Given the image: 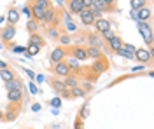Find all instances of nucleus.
<instances>
[{
	"label": "nucleus",
	"mask_w": 154,
	"mask_h": 129,
	"mask_svg": "<svg viewBox=\"0 0 154 129\" xmlns=\"http://www.w3.org/2000/svg\"><path fill=\"white\" fill-rule=\"evenodd\" d=\"M53 7V2L49 0H35V2H30V9H32V19L40 23L44 18V12L48 9Z\"/></svg>",
	"instance_id": "nucleus-1"
},
{
	"label": "nucleus",
	"mask_w": 154,
	"mask_h": 129,
	"mask_svg": "<svg viewBox=\"0 0 154 129\" xmlns=\"http://www.w3.org/2000/svg\"><path fill=\"white\" fill-rule=\"evenodd\" d=\"M137 28L140 31V35H142V39L145 42V49H149L152 52V40H154V33H152V28H151V25L149 23H145V21H137Z\"/></svg>",
	"instance_id": "nucleus-2"
},
{
	"label": "nucleus",
	"mask_w": 154,
	"mask_h": 129,
	"mask_svg": "<svg viewBox=\"0 0 154 129\" xmlns=\"http://www.w3.org/2000/svg\"><path fill=\"white\" fill-rule=\"evenodd\" d=\"M67 54L75 58L77 61H86L88 60V52H86V45H70L67 47Z\"/></svg>",
	"instance_id": "nucleus-3"
},
{
	"label": "nucleus",
	"mask_w": 154,
	"mask_h": 129,
	"mask_svg": "<svg viewBox=\"0 0 154 129\" xmlns=\"http://www.w3.org/2000/svg\"><path fill=\"white\" fill-rule=\"evenodd\" d=\"M16 35H18L16 26L5 25V26H2V28H0V39H2V42H4V44H11L12 40L16 39Z\"/></svg>",
	"instance_id": "nucleus-4"
},
{
	"label": "nucleus",
	"mask_w": 154,
	"mask_h": 129,
	"mask_svg": "<svg viewBox=\"0 0 154 129\" xmlns=\"http://www.w3.org/2000/svg\"><path fill=\"white\" fill-rule=\"evenodd\" d=\"M133 60H137L138 63H142V65H147V63H151V60H152V52L149 49H145V47H138V49H135Z\"/></svg>",
	"instance_id": "nucleus-5"
},
{
	"label": "nucleus",
	"mask_w": 154,
	"mask_h": 129,
	"mask_svg": "<svg viewBox=\"0 0 154 129\" xmlns=\"http://www.w3.org/2000/svg\"><path fill=\"white\" fill-rule=\"evenodd\" d=\"M107 68H109V61H107L105 58H102V60L93 61V63H91V66H89V72H91L93 75H96V77H100V73L107 72Z\"/></svg>",
	"instance_id": "nucleus-6"
},
{
	"label": "nucleus",
	"mask_w": 154,
	"mask_h": 129,
	"mask_svg": "<svg viewBox=\"0 0 154 129\" xmlns=\"http://www.w3.org/2000/svg\"><path fill=\"white\" fill-rule=\"evenodd\" d=\"M86 47H96V49H103V40L102 35L98 33H86Z\"/></svg>",
	"instance_id": "nucleus-7"
},
{
	"label": "nucleus",
	"mask_w": 154,
	"mask_h": 129,
	"mask_svg": "<svg viewBox=\"0 0 154 129\" xmlns=\"http://www.w3.org/2000/svg\"><path fill=\"white\" fill-rule=\"evenodd\" d=\"M93 28H95V33H98V35H103L105 31L112 30V25H110V21L107 19V18H102V19H95V23H93Z\"/></svg>",
	"instance_id": "nucleus-8"
},
{
	"label": "nucleus",
	"mask_w": 154,
	"mask_h": 129,
	"mask_svg": "<svg viewBox=\"0 0 154 129\" xmlns=\"http://www.w3.org/2000/svg\"><path fill=\"white\" fill-rule=\"evenodd\" d=\"M67 49H63V47H54V49L51 51V54H49V60H51V63L53 65H56V63H61V61H65V58H67Z\"/></svg>",
	"instance_id": "nucleus-9"
},
{
	"label": "nucleus",
	"mask_w": 154,
	"mask_h": 129,
	"mask_svg": "<svg viewBox=\"0 0 154 129\" xmlns=\"http://www.w3.org/2000/svg\"><path fill=\"white\" fill-rule=\"evenodd\" d=\"M19 16H21V12L18 10V7H14V5H11L9 9H7V16H5V23H7V25H11V26H18Z\"/></svg>",
	"instance_id": "nucleus-10"
},
{
	"label": "nucleus",
	"mask_w": 154,
	"mask_h": 129,
	"mask_svg": "<svg viewBox=\"0 0 154 129\" xmlns=\"http://www.w3.org/2000/svg\"><path fill=\"white\" fill-rule=\"evenodd\" d=\"M60 19H61V25H65V28H67V31H65V33H68V35H70V33H75V31H77V25L74 23L72 16L68 14L67 10L63 12V16H61Z\"/></svg>",
	"instance_id": "nucleus-11"
},
{
	"label": "nucleus",
	"mask_w": 154,
	"mask_h": 129,
	"mask_svg": "<svg viewBox=\"0 0 154 129\" xmlns=\"http://www.w3.org/2000/svg\"><path fill=\"white\" fill-rule=\"evenodd\" d=\"M81 10H84V4H82V0H68L67 2V12L70 14V16L79 14Z\"/></svg>",
	"instance_id": "nucleus-12"
},
{
	"label": "nucleus",
	"mask_w": 154,
	"mask_h": 129,
	"mask_svg": "<svg viewBox=\"0 0 154 129\" xmlns=\"http://www.w3.org/2000/svg\"><path fill=\"white\" fill-rule=\"evenodd\" d=\"M77 16H79V21H81V25H82V26H93L95 18H93V14H91V10H89V9L81 10Z\"/></svg>",
	"instance_id": "nucleus-13"
},
{
	"label": "nucleus",
	"mask_w": 154,
	"mask_h": 129,
	"mask_svg": "<svg viewBox=\"0 0 154 129\" xmlns=\"http://www.w3.org/2000/svg\"><path fill=\"white\" fill-rule=\"evenodd\" d=\"M135 45H131V44H123L121 45V49L117 51L116 54H119L121 58H125V60H133V54H135Z\"/></svg>",
	"instance_id": "nucleus-14"
},
{
	"label": "nucleus",
	"mask_w": 154,
	"mask_h": 129,
	"mask_svg": "<svg viewBox=\"0 0 154 129\" xmlns=\"http://www.w3.org/2000/svg\"><path fill=\"white\" fill-rule=\"evenodd\" d=\"M25 98V91H7V101H9L11 105H19L21 101Z\"/></svg>",
	"instance_id": "nucleus-15"
},
{
	"label": "nucleus",
	"mask_w": 154,
	"mask_h": 129,
	"mask_svg": "<svg viewBox=\"0 0 154 129\" xmlns=\"http://www.w3.org/2000/svg\"><path fill=\"white\" fill-rule=\"evenodd\" d=\"M53 72H54V75H56V77H63V79H67L68 75H72V73H70V70H68V66L65 65V61L53 65Z\"/></svg>",
	"instance_id": "nucleus-16"
},
{
	"label": "nucleus",
	"mask_w": 154,
	"mask_h": 129,
	"mask_svg": "<svg viewBox=\"0 0 154 129\" xmlns=\"http://www.w3.org/2000/svg\"><path fill=\"white\" fill-rule=\"evenodd\" d=\"M49 84H51L53 91L56 92V96L63 94V92L67 91V87H65V84H63V80H61V79H51V80H49Z\"/></svg>",
	"instance_id": "nucleus-17"
},
{
	"label": "nucleus",
	"mask_w": 154,
	"mask_h": 129,
	"mask_svg": "<svg viewBox=\"0 0 154 129\" xmlns=\"http://www.w3.org/2000/svg\"><path fill=\"white\" fill-rule=\"evenodd\" d=\"M28 44H32V45H37V47H44L46 45V40H44V37L40 35V33H30L28 35Z\"/></svg>",
	"instance_id": "nucleus-18"
},
{
	"label": "nucleus",
	"mask_w": 154,
	"mask_h": 129,
	"mask_svg": "<svg viewBox=\"0 0 154 129\" xmlns=\"http://www.w3.org/2000/svg\"><path fill=\"white\" fill-rule=\"evenodd\" d=\"M95 7H98L102 12H105V10H114L116 4L112 0H95Z\"/></svg>",
	"instance_id": "nucleus-19"
},
{
	"label": "nucleus",
	"mask_w": 154,
	"mask_h": 129,
	"mask_svg": "<svg viewBox=\"0 0 154 129\" xmlns=\"http://www.w3.org/2000/svg\"><path fill=\"white\" fill-rule=\"evenodd\" d=\"M86 52H88V60H93V61H98L103 56V51L102 49H96V47H86Z\"/></svg>",
	"instance_id": "nucleus-20"
},
{
	"label": "nucleus",
	"mask_w": 154,
	"mask_h": 129,
	"mask_svg": "<svg viewBox=\"0 0 154 129\" xmlns=\"http://www.w3.org/2000/svg\"><path fill=\"white\" fill-rule=\"evenodd\" d=\"M5 89H7V91H12V89H16V91H25V84H23V80H21V79L14 77L11 82H7V84H5Z\"/></svg>",
	"instance_id": "nucleus-21"
},
{
	"label": "nucleus",
	"mask_w": 154,
	"mask_h": 129,
	"mask_svg": "<svg viewBox=\"0 0 154 129\" xmlns=\"http://www.w3.org/2000/svg\"><path fill=\"white\" fill-rule=\"evenodd\" d=\"M135 14H137V21H149V18H151V9L149 7H142V9L135 10Z\"/></svg>",
	"instance_id": "nucleus-22"
},
{
	"label": "nucleus",
	"mask_w": 154,
	"mask_h": 129,
	"mask_svg": "<svg viewBox=\"0 0 154 129\" xmlns=\"http://www.w3.org/2000/svg\"><path fill=\"white\" fill-rule=\"evenodd\" d=\"M63 84H65L67 91H72V89H75V87H79V80H77L75 75H68L67 79H63Z\"/></svg>",
	"instance_id": "nucleus-23"
},
{
	"label": "nucleus",
	"mask_w": 154,
	"mask_h": 129,
	"mask_svg": "<svg viewBox=\"0 0 154 129\" xmlns=\"http://www.w3.org/2000/svg\"><path fill=\"white\" fill-rule=\"evenodd\" d=\"M123 44H125V42L121 40V37H119V35H116L114 39L109 42V51H110V52H117V51L121 49V45H123Z\"/></svg>",
	"instance_id": "nucleus-24"
},
{
	"label": "nucleus",
	"mask_w": 154,
	"mask_h": 129,
	"mask_svg": "<svg viewBox=\"0 0 154 129\" xmlns=\"http://www.w3.org/2000/svg\"><path fill=\"white\" fill-rule=\"evenodd\" d=\"M19 115V108H14V107H11L7 112H4V120L5 122H12V120H16V117Z\"/></svg>",
	"instance_id": "nucleus-25"
},
{
	"label": "nucleus",
	"mask_w": 154,
	"mask_h": 129,
	"mask_svg": "<svg viewBox=\"0 0 154 129\" xmlns=\"http://www.w3.org/2000/svg\"><path fill=\"white\" fill-rule=\"evenodd\" d=\"M46 35H48V39H51V40H58L60 35H61V30L56 28V26H46Z\"/></svg>",
	"instance_id": "nucleus-26"
},
{
	"label": "nucleus",
	"mask_w": 154,
	"mask_h": 129,
	"mask_svg": "<svg viewBox=\"0 0 154 129\" xmlns=\"http://www.w3.org/2000/svg\"><path fill=\"white\" fill-rule=\"evenodd\" d=\"M16 77V73H14V70L12 68H5V70H0V79L4 80L5 84L7 82H11V80Z\"/></svg>",
	"instance_id": "nucleus-27"
},
{
	"label": "nucleus",
	"mask_w": 154,
	"mask_h": 129,
	"mask_svg": "<svg viewBox=\"0 0 154 129\" xmlns=\"http://www.w3.org/2000/svg\"><path fill=\"white\" fill-rule=\"evenodd\" d=\"M58 44H60V47L67 49L68 45H72V35H68V33H61L60 39H58Z\"/></svg>",
	"instance_id": "nucleus-28"
},
{
	"label": "nucleus",
	"mask_w": 154,
	"mask_h": 129,
	"mask_svg": "<svg viewBox=\"0 0 154 129\" xmlns=\"http://www.w3.org/2000/svg\"><path fill=\"white\" fill-rule=\"evenodd\" d=\"M38 52H40V47H37V45H32V44H28V45H26V52H25V58L32 60L33 56H37Z\"/></svg>",
	"instance_id": "nucleus-29"
},
{
	"label": "nucleus",
	"mask_w": 154,
	"mask_h": 129,
	"mask_svg": "<svg viewBox=\"0 0 154 129\" xmlns=\"http://www.w3.org/2000/svg\"><path fill=\"white\" fill-rule=\"evenodd\" d=\"M26 30H28V33H38V23L33 19H28V23H26Z\"/></svg>",
	"instance_id": "nucleus-30"
},
{
	"label": "nucleus",
	"mask_w": 154,
	"mask_h": 129,
	"mask_svg": "<svg viewBox=\"0 0 154 129\" xmlns=\"http://www.w3.org/2000/svg\"><path fill=\"white\" fill-rule=\"evenodd\" d=\"M145 0H130V5H131V10H138L142 9V7H145Z\"/></svg>",
	"instance_id": "nucleus-31"
},
{
	"label": "nucleus",
	"mask_w": 154,
	"mask_h": 129,
	"mask_svg": "<svg viewBox=\"0 0 154 129\" xmlns=\"http://www.w3.org/2000/svg\"><path fill=\"white\" fill-rule=\"evenodd\" d=\"M70 94H72V98H82V96H86V92L82 91V87H75V89L70 91Z\"/></svg>",
	"instance_id": "nucleus-32"
},
{
	"label": "nucleus",
	"mask_w": 154,
	"mask_h": 129,
	"mask_svg": "<svg viewBox=\"0 0 154 129\" xmlns=\"http://www.w3.org/2000/svg\"><path fill=\"white\" fill-rule=\"evenodd\" d=\"M114 37H116L114 30H109V31H105V33L102 35V40H103V42H107V44H109V42H110V40L114 39Z\"/></svg>",
	"instance_id": "nucleus-33"
},
{
	"label": "nucleus",
	"mask_w": 154,
	"mask_h": 129,
	"mask_svg": "<svg viewBox=\"0 0 154 129\" xmlns=\"http://www.w3.org/2000/svg\"><path fill=\"white\" fill-rule=\"evenodd\" d=\"M49 105L53 107V108H56V110H60V107H61V98L60 96H54V98L49 101Z\"/></svg>",
	"instance_id": "nucleus-34"
},
{
	"label": "nucleus",
	"mask_w": 154,
	"mask_h": 129,
	"mask_svg": "<svg viewBox=\"0 0 154 129\" xmlns=\"http://www.w3.org/2000/svg\"><path fill=\"white\" fill-rule=\"evenodd\" d=\"M9 49L12 52H19V54H25L26 52V47H23V45H12V44H9Z\"/></svg>",
	"instance_id": "nucleus-35"
},
{
	"label": "nucleus",
	"mask_w": 154,
	"mask_h": 129,
	"mask_svg": "<svg viewBox=\"0 0 154 129\" xmlns=\"http://www.w3.org/2000/svg\"><path fill=\"white\" fill-rule=\"evenodd\" d=\"M21 12H23L25 16H28V19H32V9H30V4L23 5V7H21Z\"/></svg>",
	"instance_id": "nucleus-36"
},
{
	"label": "nucleus",
	"mask_w": 154,
	"mask_h": 129,
	"mask_svg": "<svg viewBox=\"0 0 154 129\" xmlns=\"http://www.w3.org/2000/svg\"><path fill=\"white\" fill-rule=\"evenodd\" d=\"M88 117V108H86V105H84V107H82V108H81V112H79V117H77V119H86Z\"/></svg>",
	"instance_id": "nucleus-37"
},
{
	"label": "nucleus",
	"mask_w": 154,
	"mask_h": 129,
	"mask_svg": "<svg viewBox=\"0 0 154 129\" xmlns=\"http://www.w3.org/2000/svg\"><path fill=\"white\" fill-rule=\"evenodd\" d=\"M28 89H30V94H37V92H38V89H37V86H35V84H33V82H30Z\"/></svg>",
	"instance_id": "nucleus-38"
},
{
	"label": "nucleus",
	"mask_w": 154,
	"mask_h": 129,
	"mask_svg": "<svg viewBox=\"0 0 154 129\" xmlns=\"http://www.w3.org/2000/svg\"><path fill=\"white\" fill-rule=\"evenodd\" d=\"M25 73H26V75L30 77V80H33V79H35V75H37L33 70H30V68H25Z\"/></svg>",
	"instance_id": "nucleus-39"
},
{
	"label": "nucleus",
	"mask_w": 154,
	"mask_h": 129,
	"mask_svg": "<svg viewBox=\"0 0 154 129\" xmlns=\"http://www.w3.org/2000/svg\"><path fill=\"white\" fill-rule=\"evenodd\" d=\"M74 129H82V120L77 119L75 122H74Z\"/></svg>",
	"instance_id": "nucleus-40"
},
{
	"label": "nucleus",
	"mask_w": 154,
	"mask_h": 129,
	"mask_svg": "<svg viewBox=\"0 0 154 129\" xmlns=\"http://www.w3.org/2000/svg\"><path fill=\"white\" fill-rule=\"evenodd\" d=\"M40 108H42L40 103H33V105H32V112H40Z\"/></svg>",
	"instance_id": "nucleus-41"
},
{
	"label": "nucleus",
	"mask_w": 154,
	"mask_h": 129,
	"mask_svg": "<svg viewBox=\"0 0 154 129\" xmlns=\"http://www.w3.org/2000/svg\"><path fill=\"white\" fill-rule=\"evenodd\" d=\"M44 80H46V77H44V75H40V73H38V75H35V82H37V84L44 82Z\"/></svg>",
	"instance_id": "nucleus-42"
},
{
	"label": "nucleus",
	"mask_w": 154,
	"mask_h": 129,
	"mask_svg": "<svg viewBox=\"0 0 154 129\" xmlns=\"http://www.w3.org/2000/svg\"><path fill=\"white\" fill-rule=\"evenodd\" d=\"M140 70L144 72V70H145V65H138V66H133V68H131V72H140Z\"/></svg>",
	"instance_id": "nucleus-43"
},
{
	"label": "nucleus",
	"mask_w": 154,
	"mask_h": 129,
	"mask_svg": "<svg viewBox=\"0 0 154 129\" xmlns=\"http://www.w3.org/2000/svg\"><path fill=\"white\" fill-rule=\"evenodd\" d=\"M5 68H9V65H7L4 60H0V70H5Z\"/></svg>",
	"instance_id": "nucleus-44"
},
{
	"label": "nucleus",
	"mask_w": 154,
	"mask_h": 129,
	"mask_svg": "<svg viewBox=\"0 0 154 129\" xmlns=\"http://www.w3.org/2000/svg\"><path fill=\"white\" fill-rule=\"evenodd\" d=\"M5 25H7V23H5V16H0V28L5 26Z\"/></svg>",
	"instance_id": "nucleus-45"
},
{
	"label": "nucleus",
	"mask_w": 154,
	"mask_h": 129,
	"mask_svg": "<svg viewBox=\"0 0 154 129\" xmlns=\"http://www.w3.org/2000/svg\"><path fill=\"white\" fill-rule=\"evenodd\" d=\"M0 120H4V112L0 110Z\"/></svg>",
	"instance_id": "nucleus-46"
}]
</instances>
